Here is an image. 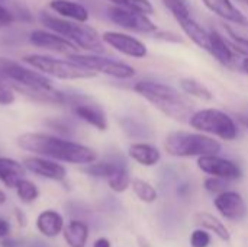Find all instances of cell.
<instances>
[{
    "label": "cell",
    "mask_w": 248,
    "mask_h": 247,
    "mask_svg": "<svg viewBox=\"0 0 248 247\" xmlns=\"http://www.w3.org/2000/svg\"><path fill=\"white\" fill-rule=\"evenodd\" d=\"M131 176H129V172L126 169L125 165H119V167L116 169V172L108 179V183H109V188L118 194L121 192H125L129 185H131Z\"/></svg>",
    "instance_id": "28"
},
{
    "label": "cell",
    "mask_w": 248,
    "mask_h": 247,
    "mask_svg": "<svg viewBox=\"0 0 248 247\" xmlns=\"http://www.w3.org/2000/svg\"><path fill=\"white\" fill-rule=\"evenodd\" d=\"M16 194H17V198L25 202V204H31L38 197H39V191L36 188V185L28 179H22L19 181V183L16 185Z\"/></svg>",
    "instance_id": "30"
},
{
    "label": "cell",
    "mask_w": 248,
    "mask_h": 247,
    "mask_svg": "<svg viewBox=\"0 0 248 247\" xmlns=\"http://www.w3.org/2000/svg\"><path fill=\"white\" fill-rule=\"evenodd\" d=\"M179 84H180L182 90L189 96H193V98H198L202 100H212L214 99L212 92L203 83H201L199 80H196L193 77H183V79H180Z\"/></svg>",
    "instance_id": "25"
},
{
    "label": "cell",
    "mask_w": 248,
    "mask_h": 247,
    "mask_svg": "<svg viewBox=\"0 0 248 247\" xmlns=\"http://www.w3.org/2000/svg\"><path fill=\"white\" fill-rule=\"evenodd\" d=\"M0 76L6 82H9L15 90L32 100L54 105H67L68 95L55 90L52 87L51 79L13 60L0 57Z\"/></svg>",
    "instance_id": "1"
},
{
    "label": "cell",
    "mask_w": 248,
    "mask_h": 247,
    "mask_svg": "<svg viewBox=\"0 0 248 247\" xmlns=\"http://www.w3.org/2000/svg\"><path fill=\"white\" fill-rule=\"evenodd\" d=\"M241 67H243V70L246 71V74H248V57H246V58L243 60V64H241Z\"/></svg>",
    "instance_id": "41"
},
{
    "label": "cell",
    "mask_w": 248,
    "mask_h": 247,
    "mask_svg": "<svg viewBox=\"0 0 248 247\" xmlns=\"http://www.w3.org/2000/svg\"><path fill=\"white\" fill-rule=\"evenodd\" d=\"M67 105H70L73 108V112L84 122H87L89 125L94 127L99 131H106L108 130V119L106 115L103 112V109L99 105H94L92 102H89V99L86 96H80V95H68V100Z\"/></svg>",
    "instance_id": "10"
},
{
    "label": "cell",
    "mask_w": 248,
    "mask_h": 247,
    "mask_svg": "<svg viewBox=\"0 0 248 247\" xmlns=\"http://www.w3.org/2000/svg\"><path fill=\"white\" fill-rule=\"evenodd\" d=\"M196 223L202 229L212 231L221 240H224V242H230L231 240V233L228 231V229L221 223V220H218L212 214H209V213H199V214H196Z\"/></svg>",
    "instance_id": "24"
},
{
    "label": "cell",
    "mask_w": 248,
    "mask_h": 247,
    "mask_svg": "<svg viewBox=\"0 0 248 247\" xmlns=\"http://www.w3.org/2000/svg\"><path fill=\"white\" fill-rule=\"evenodd\" d=\"M211 243V236L206 230L198 229L190 236V246L192 247H208Z\"/></svg>",
    "instance_id": "34"
},
{
    "label": "cell",
    "mask_w": 248,
    "mask_h": 247,
    "mask_svg": "<svg viewBox=\"0 0 248 247\" xmlns=\"http://www.w3.org/2000/svg\"><path fill=\"white\" fill-rule=\"evenodd\" d=\"M13 20H15L13 12L9 10L7 7H4L3 4H0V29L10 26L13 23Z\"/></svg>",
    "instance_id": "36"
},
{
    "label": "cell",
    "mask_w": 248,
    "mask_h": 247,
    "mask_svg": "<svg viewBox=\"0 0 248 247\" xmlns=\"http://www.w3.org/2000/svg\"><path fill=\"white\" fill-rule=\"evenodd\" d=\"M16 218H17V223H19V226H25L26 224V218H25V214L20 211V210H16Z\"/></svg>",
    "instance_id": "39"
},
{
    "label": "cell",
    "mask_w": 248,
    "mask_h": 247,
    "mask_svg": "<svg viewBox=\"0 0 248 247\" xmlns=\"http://www.w3.org/2000/svg\"><path fill=\"white\" fill-rule=\"evenodd\" d=\"M109 1H112L115 6L129 9V10H135V12H141L145 15L154 13V7L148 0H109Z\"/></svg>",
    "instance_id": "31"
},
{
    "label": "cell",
    "mask_w": 248,
    "mask_h": 247,
    "mask_svg": "<svg viewBox=\"0 0 248 247\" xmlns=\"http://www.w3.org/2000/svg\"><path fill=\"white\" fill-rule=\"evenodd\" d=\"M203 186L211 194H221V192L227 191V181L225 179H221V178L211 176V178H208L205 181Z\"/></svg>",
    "instance_id": "33"
},
{
    "label": "cell",
    "mask_w": 248,
    "mask_h": 247,
    "mask_svg": "<svg viewBox=\"0 0 248 247\" xmlns=\"http://www.w3.org/2000/svg\"><path fill=\"white\" fill-rule=\"evenodd\" d=\"M214 204H215V208L219 211V214L225 217L227 220L238 221L247 215L246 201L235 191H224L218 194Z\"/></svg>",
    "instance_id": "14"
},
{
    "label": "cell",
    "mask_w": 248,
    "mask_h": 247,
    "mask_svg": "<svg viewBox=\"0 0 248 247\" xmlns=\"http://www.w3.org/2000/svg\"><path fill=\"white\" fill-rule=\"evenodd\" d=\"M243 121H244V124L248 127V118H243Z\"/></svg>",
    "instance_id": "43"
},
{
    "label": "cell",
    "mask_w": 248,
    "mask_h": 247,
    "mask_svg": "<svg viewBox=\"0 0 248 247\" xmlns=\"http://www.w3.org/2000/svg\"><path fill=\"white\" fill-rule=\"evenodd\" d=\"M221 143L203 132H170L164 140V150L173 157H201L218 154Z\"/></svg>",
    "instance_id": "5"
},
{
    "label": "cell",
    "mask_w": 248,
    "mask_h": 247,
    "mask_svg": "<svg viewBox=\"0 0 248 247\" xmlns=\"http://www.w3.org/2000/svg\"><path fill=\"white\" fill-rule=\"evenodd\" d=\"M225 33H227L225 39H227L228 45L231 47V49L235 54H241L244 57H248V38L241 36L228 25H225Z\"/></svg>",
    "instance_id": "29"
},
{
    "label": "cell",
    "mask_w": 248,
    "mask_h": 247,
    "mask_svg": "<svg viewBox=\"0 0 248 247\" xmlns=\"http://www.w3.org/2000/svg\"><path fill=\"white\" fill-rule=\"evenodd\" d=\"M49 7L65 19H71L76 22H87L89 20V10L73 0H51Z\"/></svg>",
    "instance_id": "18"
},
{
    "label": "cell",
    "mask_w": 248,
    "mask_h": 247,
    "mask_svg": "<svg viewBox=\"0 0 248 247\" xmlns=\"http://www.w3.org/2000/svg\"><path fill=\"white\" fill-rule=\"evenodd\" d=\"M189 124L199 132L218 137L224 141H234L238 137V128L231 115L224 111L206 108L192 114Z\"/></svg>",
    "instance_id": "7"
},
{
    "label": "cell",
    "mask_w": 248,
    "mask_h": 247,
    "mask_svg": "<svg viewBox=\"0 0 248 247\" xmlns=\"http://www.w3.org/2000/svg\"><path fill=\"white\" fill-rule=\"evenodd\" d=\"M131 185H132V191L137 195V198L145 204H153L158 198L157 189L151 183H148L142 179H134L131 182Z\"/></svg>",
    "instance_id": "27"
},
{
    "label": "cell",
    "mask_w": 248,
    "mask_h": 247,
    "mask_svg": "<svg viewBox=\"0 0 248 247\" xmlns=\"http://www.w3.org/2000/svg\"><path fill=\"white\" fill-rule=\"evenodd\" d=\"M9 233H10V226H9V223H7L6 220L0 218V239L6 237Z\"/></svg>",
    "instance_id": "37"
},
{
    "label": "cell",
    "mask_w": 248,
    "mask_h": 247,
    "mask_svg": "<svg viewBox=\"0 0 248 247\" xmlns=\"http://www.w3.org/2000/svg\"><path fill=\"white\" fill-rule=\"evenodd\" d=\"M128 154L138 165L147 166V167L155 166L160 162V159H161V154H160L158 148H155L154 146L147 144V143L131 144L129 148H128Z\"/></svg>",
    "instance_id": "22"
},
{
    "label": "cell",
    "mask_w": 248,
    "mask_h": 247,
    "mask_svg": "<svg viewBox=\"0 0 248 247\" xmlns=\"http://www.w3.org/2000/svg\"><path fill=\"white\" fill-rule=\"evenodd\" d=\"M161 1L170 10V13L173 15L174 19L192 15V10H190L187 0H161Z\"/></svg>",
    "instance_id": "32"
},
{
    "label": "cell",
    "mask_w": 248,
    "mask_h": 247,
    "mask_svg": "<svg viewBox=\"0 0 248 247\" xmlns=\"http://www.w3.org/2000/svg\"><path fill=\"white\" fill-rule=\"evenodd\" d=\"M198 167L209 176L221 178L225 181H237L243 176L241 169L234 162L224 159L218 154L198 157Z\"/></svg>",
    "instance_id": "11"
},
{
    "label": "cell",
    "mask_w": 248,
    "mask_h": 247,
    "mask_svg": "<svg viewBox=\"0 0 248 247\" xmlns=\"http://www.w3.org/2000/svg\"><path fill=\"white\" fill-rule=\"evenodd\" d=\"M26 169L23 163H19L9 157H0V181L6 188H16L19 181L25 178Z\"/></svg>",
    "instance_id": "20"
},
{
    "label": "cell",
    "mask_w": 248,
    "mask_h": 247,
    "mask_svg": "<svg viewBox=\"0 0 248 247\" xmlns=\"http://www.w3.org/2000/svg\"><path fill=\"white\" fill-rule=\"evenodd\" d=\"M102 39L110 48L131 58H144L148 54V49L144 42L124 32L106 31L103 32Z\"/></svg>",
    "instance_id": "12"
},
{
    "label": "cell",
    "mask_w": 248,
    "mask_h": 247,
    "mask_svg": "<svg viewBox=\"0 0 248 247\" xmlns=\"http://www.w3.org/2000/svg\"><path fill=\"white\" fill-rule=\"evenodd\" d=\"M177 23L180 25L182 31L202 49H205L206 52L211 51V36H209V31H206L195 17L193 15H187V16H182L179 19H176Z\"/></svg>",
    "instance_id": "17"
},
{
    "label": "cell",
    "mask_w": 248,
    "mask_h": 247,
    "mask_svg": "<svg viewBox=\"0 0 248 247\" xmlns=\"http://www.w3.org/2000/svg\"><path fill=\"white\" fill-rule=\"evenodd\" d=\"M29 42L33 47L51 49V51H55L60 54H67V55L78 51V48L67 38L61 36L55 32H48V31H42V29H36V31L31 32Z\"/></svg>",
    "instance_id": "13"
},
{
    "label": "cell",
    "mask_w": 248,
    "mask_h": 247,
    "mask_svg": "<svg viewBox=\"0 0 248 247\" xmlns=\"http://www.w3.org/2000/svg\"><path fill=\"white\" fill-rule=\"evenodd\" d=\"M68 58L94 73H102V74H106V76H110L115 79H131L135 76V68L132 66L118 61V60H113V58L102 57L100 54L74 52V54H70Z\"/></svg>",
    "instance_id": "8"
},
{
    "label": "cell",
    "mask_w": 248,
    "mask_h": 247,
    "mask_svg": "<svg viewBox=\"0 0 248 247\" xmlns=\"http://www.w3.org/2000/svg\"><path fill=\"white\" fill-rule=\"evenodd\" d=\"M23 166L26 170L32 172L36 176L45 178V179H51V181H57L61 182L65 179L67 176V170L62 165H60L57 160H49V159H44L42 156H32V157H26L23 160Z\"/></svg>",
    "instance_id": "15"
},
{
    "label": "cell",
    "mask_w": 248,
    "mask_h": 247,
    "mask_svg": "<svg viewBox=\"0 0 248 247\" xmlns=\"http://www.w3.org/2000/svg\"><path fill=\"white\" fill-rule=\"evenodd\" d=\"M203 4L221 19L234 25L248 26V17L231 0H202Z\"/></svg>",
    "instance_id": "16"
},
{
    "label": "cell",
    "mask_w": 248,
    "mask_h": 247,
    "mask_svg": "<svg viewBox=\"0 0 248 247\" xmlns=\"http://www.w3.org/2000/svg\"><path fill=\"white\" fill-rule=\"evenodd\" d=\"M64 240L70 247H84L89 239V227L81 221H70L62 229Z\"/></svg>",
    "instance_id": "23"
},
{
    "label": "cell",
    "mask_w": 248,
    "mask_h": 247,
    "mask_svg": "<svg viewBox=\"0 0 248 247\" xmlns=\"http://www.w3.org/2000/svg\"><path fill=\"white\" fill-rule=\"evenodd\" d=\"M15 102V95L13 90L3 82L1 76H0V105H10Z\"/></svg>",
    "instance_id": "35"
},
{
    "label": "cell",
    "mask_w": 248,
    "mask_h": 247,
    "mask_svg": "<svg viewBox=\"0 0 248 247\" xmlns=\"http://www.w3.org/2000/svg\"><path fill=\"white\" fill-rule=\"evenodd\" d=\"M36 229L45 237H57L64 229V220L54 210L42 211L36 218Z\"/></svg>",
    "instance_id": "21"
},
{
    "label": "cell",
    "mask_w": 248,
    "mask_h": 247,
    "mask_svg": "<svg viewBox=\"0 0 248 247\" xmlns=\"http://www.w3.org/2000/svg\"><path fill=\"white\" fill-rule=\"evenodd\" d=\"M108 17L115 25H118L126 31H132V32H138V33H154L158 31L157 25L148 17V15L135 12V10H129V9H124V7L115 6V4L108 9Z\"/></svg>",
    "instance_id": "9"
},
{
    "label": "cell",
    "mask_w": 248,
    "mask_h": 247,
    "mask_svg": "<svg viewBox=\"0 0 248 247\" xmlns=\"http://www.w3.org/2000/svg\"><path fill=\"white\" fill-rule=\"evenodd\" d=\"M17 146L29 153L71 165H89L97 160V153L93 148L45 132L22 134L17 138Z\"/></svg>",
    "instance_id": "2"
},
{
    "label": "cell",
    "mask_w": 248,
    "mask_h": 247,
    "mask_svg": "<svg viewBox=\"0 0 248 247\" xmlns=\"http://www.w3.org/2000/svg\"><path fill=\"white\" fill-rule=\"evenodd\" d=\"M209 36H211V51H209V54L212 57H215L221 64L228 66V67L232 66L235 63V52L228 45L225 36L221 35L215 29L209 31Z\"/></svg>",
    "instance_id": "19"
},
{
    "label": "cell",
    "mask_w": 248,
    "mask_h": 247,
    "mask_svg": "<svg viewBox=\"0 0 248 247\" xmlns=\"http://www.w3.org/2000/svg\"><path fill=\"white\" fill-rule=\"evenodd\" d=\"M93 247H110V242L108 239H105V237H100V239H97L94 242Z\"/></svg>",
    "instance_id": "38"
},
{
    "label": "cell",
    "mask_w": 248,
    "mask_h": 247,
    "mask_svg": "<svg viewBox=\"0 0 248 247\" xmlns=\"http://www.w3.org/2000/svg\"><path fill=\"white\" fill-rule=\"evenodd\" d=\"M1 246L3 247H16L17 246V243H16L15 240H3V242H1Z\"/></svg>",
    "instance_id": "40"
},
{
    "label": "cell",
    "mask_w": 248,
    "mask_h": 247,
    "mask_svg": "<svg viewBox=\"0 0 248 247\" xmlns=\"http://www.w3.org/2000/svg\"><path fill=\"white\" fill-rule=\"evenodd\" d=\"M22 61L32 68L41 71L42 74L60 79V80H80V79H92L96 76L94 71L74 63L73 60H58L49 55L42 54H28L22 58Z\"/></svg>",
    "instance_id": "6"
},
{
    "label": "cell",
    "mask_w": 248,
    "mask_h": 247,
    "mask_svg": "<svg viewBox=\"0 0 248 247\" xmlns=\"http://www.w3.org/2000/svg\"><path fill=\"white\" fill-rule=\"evenodd\" d=\"M39 20L46 29L67 38L77 48L92 51L93 54L105 52V42L102 39V35H99L94 28L86 25V22H76L65 17H58L45 10L39 13Z\"/></svg>",
    "instance_id": "4"
},
{
    "label": "cell",
    "mask_w": 248,
    "mask_h": 247,
    "mask_svg": "<svg viewBox=\"0 0 248 247\" xmlns=\"http://www.w3.org/2000/svg\"><path fill=\"white\" fill-rule=\"evenodd\" d=\"M0 1H4V0H0Z\"/></svg>",
    "instance_id": "45"
},
{
    "label": "cell",
    "mask_w": 248,
    "mask_h": 247,
    "mask_svg": "<svg viewBox=\"0 0 248 247\" xmlns=\"http://www.w3.org/2000/svg\"><path fill=\"white\" fill-rule=\"evenodd\" d=\"M6 199H7V198H6V194L0 189V205H3V204L6 202Z\"/></svg>",
    "instance_id": "42"
},
{
    "label": "cell",
    "mask_w": 248,
    "mask_h": 247,
    "mask_svg": "<svg viewBox=\"0 0 248 247\" xmlns=\"http://www.w3.org/2000/svg\"><path fill=\"white\" fill-rule=\"evenodd\" d=\"M240 1H243V3H248V0H240Z\"/></svg>",
    "instance_id": "44"
},
{
    "label": "cell",
    "mask_w": 248,
    "mask_h": 247,
    "mask_svg": "<svg viewBox=\"0 0 248 247\" xmlns=\"http://www.w3.org/2000/svg\"><path fill=\"white\" fill-rule=\"evenodd\" d=\"M118 167L119 163H113V162H93L84 167V172L93 178H100L108 181L116 172Z\"/></svg>",
    "instance_id": "26"
},
{
    "label": "cell",
    "mask_w": 248,
    "mask_h": 247,
    "mask_svg": "<svg viewBox=\"0 0 248 247\" xmlns=\"http://www.w3.org/2000/svg\"><path fill=\"white\" fill-rule=\"evenodd\" d=\"M134 90L148 100L155 109L177 122H189L193 114V105L190 100L182 92L169 84L142 80L135 83Z\"/></svg>",
    "instance_id": "3"
}]
</instances>
